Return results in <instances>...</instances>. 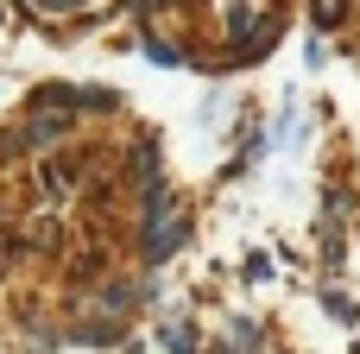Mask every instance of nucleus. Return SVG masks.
I'll return each instance as SVG.
<instances>
[{"label": "nucleus", "instance_id": "5", "mask_svg": "<svg viewBox=\"0 0 360 354\" xmlns=\"http://www.w3.org/2000/svg\"><path fill=\"white\" fill-rule=\"evenodd\" d=\"M342 6H348V0H316V19H323V25H335V19H342Z\"/></svg>", "mask_w": 360, "mask_h": 354}, {"label": "nucleus", "instance_id": "4", "mask_svg": "<svg viewBox=\"0 0 360 354\" xmlns=\"http://www.w3.org/2000/svg\"><path fill=\"white\" fill-rule=\"evenodd\" d=\"M127 304H133L127 285H108V291H101V310H127Z\"/></svg>", "mask_w": 360, "mask_h": 354}, {"label": "nucleus", "instance_id": "1", "mask_svg": "<svg viewBox=\"0 0 360 354\" xmlns=\"http://www.w3.org/2000/svg\"><path fill=\"white\" fill-rule=\"evenodd\" d=\"M63 133H70V114H57V108H44V114H38V120H32L25 133H19V146H57Z\"/></svg>", "mask_w": 360, "mask_h": 354}, {"label": "nucleus", "instance_id": "3", "mask_svg": "<svg viewBox=\"0 0 360 354\" xmlns=\"http://www.w3.org/2000/svg\"><path fill=\"white\" fill-rule=\"evenodd\" d=\"M165 348L171 354H196V329H190V323H171V329H165Z\"/></svg>", "mask_w": 360, "mask_h": 354}, {"label": "nucleus", "instance_id": "2", "mask_svg": "<svg viewBox=\"0 0 360 354\" xmlns=\"http://www.w3.org/2000/svg\"><path fill=\"white\" fill-rule=\"evenodd\" d=\"M177 247H184V215H171V222L146 228V260H165V253H177Z\"/></svg>", "mask_w": 360, "mask_h": 354}]
</instances>
